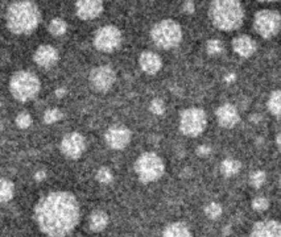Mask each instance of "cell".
I'll use <instances>...</instances> for the list:
<instances>
[{"mask_svg": "<svg viewBox=\"0 0 281 237\" xmlns=\"http://www.w3.org/2000/svg\"><path fill=\"white\" fill-rule=\"evenodd\" d=\"M36 223L49 237H65L73 232L79 220V206L76 196L65 191L45 195L34 207Z\"/></svg>", "mask_w": 281, "mask_h": 237, "instance_id": "1", "label": "cell"}, {"mask_svg": "<svg viewBox=\"0 0 281 237\" xmlns=\"http://www.w3.org/2000/svg\"><path fill=\"white\" fill-rule=\"evenodd\" d=\"M41 20L37 5L32 1H16L7 11V25L15 34H28L33 32Z\"/></svg>", "mask_w": 281, "mask_h": 237, "instance_id": "2", "label": "cell"}, {"mask_svg": "<svg viewBox=\"0 0 281 237\" xmlns=\"http://www.w3.org/2000/svg\"><path fill=\"white\" fill-rule=\"evenodd\" d=\"M210 17L218 29L235 30L243 24L244 11L242 4L235 0H217L210 5Z\"/></svg>", "mask_w": 281, "mask_h": 237, "instance_id": "3", "label": "cell"}, {"mask_svg": "<svg viewBox=\"0 0 281 237\" xmlns=\"http://www.w3.org/2000/svg\"><path fill=\"white\" fill-rule=\"evenodd\" d=\"M9 90L15 99L26 102L34 97L40 91V81L33 72L17 71L9 81Z\"/></svg>", "mask_w": 281, "mask_h": 237, "instance_id": "4", "label": "cell"}, {"mask_svg": "<svg viewBox=\"0 0 281 237\" xmlns=\"http://www.w3.org/2000/svg\"><path fill=\"white\" fill-rule=\"evenodd\" d=\"M151 37L157 47L162 49L176 47L182 40L181 26L173 20H162L151 30Z\"/></svg>", "mask_w": 281, "mask_h": 237, "instance_id": "5", "label": "cell"}, {"mask_svg": "<svg viewBox=\"0 0 281 237\" xmlns=\"http://www.w3.org/2000/svg\"><path fill=\"white\" fill-rule=\"evenodd\" d=\"M165 165L156 153H143L135 162V171L143 183H149L157 181L162 177Z\"/></svg>", "mask_w": 281, "mask_h": 237, "instance_id": "6", "label": "cell"}, {"mask_svg": "<svg viewBox=\"0 0 281 237\" xmlns=\"http://www.w3.org/2000/svg\"><path fill=\"white\" fill-rule=\"evenodd\" d=\"M206 114L201 108H187L179 116V129L183 135L197 137L204 132L206 127Z\"/></svg>", "mask_w": 281, "mask_h": 237, "instance_id": "7", "label": "cell"}, {"mask_svg": "<svg viewBox=\"0 0 281 237\" xmlns=\"http://www.w3.org/2000/svg\"><path fill=\"white\" fill-rule=\"evenodd\" d=\"M281 25V17L280 13L276 11H271V9H263L255 15V20H254V26H255L256 32L264 38L275 37Z\"/></svg>", "mask_w": 281, "mask_h": 237, "instance_id": "8", "label": "cell"}, {"mask_svg": "<svg viewBox=\"0 0 281 237\" xmlns=\"http://www.w3.org/2000/svg\"><path fill=\"white\" fill-rule=\"evenodd\" d=\"M122 43V33L114 25L102 26L94 36V45L101 51H114Z\"/></svg>", "mask_w": 281, "mask_h": 237, "instance_id": "9", "label": "cell"}, {"mask_svg": "<svg viewBox=\"0 0 281 237\" xmlns=\"http://www.w3.org/2000/svg\"><path fill=\"white\" fill-rule=\"evenodd\" d=\"M116 74L114 69L107 65L98 66L90 72V85L97 91H107L115 83Z\"/></svg>", "mask_w": 281, "mask_h": 237, "instance_id": "10", "label": "cell"}, {"mask_svg": "<svg viewBox=\"0 0 281 237\" xmlns=\"http://www.w3.org/2000/svg\"><path fill=\"white\" fill-rule=\"evenodd\" d=\"M86 141L85 137L77 132H72L62 139L61 141V150L65 156L69 158H79L82 156V153L85 152Z\"/></svg>", "mask_w": 281, "mask_h": 237, "instance_id": "11", "label": "cell"}, {"mask_svg": "<svg viewBox=\"0 0 281 237\" xmlns=\"http://www.w3.org/2000/svg\"><path fill=\"white\" fill-rule=\"evenodd\" d=\"M104 139H106L107 145L110 148L120 150V149H124L129 144V141H131V132H129V129L124 127H112L106 132Z\"/></svg>", "mask_w": 281, "mask_h": 237, "instance_id": "12", "label": "cell"}, {"mask_svg": "<svg viewBox=\"0 0 281 237\" xmlns=\"http://www.w3.org/2000/svg\"><path fill=\"white\" fill-rule=\"evenodd\" d=\"M76 11L82 20H91L103 12V3L98 0H82L76 3Z\"/></svg>", "mask_w": 281, "mask_h": 237, "instance_id": "13", "label": "cell"}, {"mask_svg": "<svg viewBox=\"0 0 281 237\" xmlns=\"http://www.w3.org/2000/svg\"><path fill=\"white\" fill-rule=\"evenodd\" d=\"M250 237H281L280 223L276 220L257 221L252 227Z\"/></svg>", "mask_w": 281, "mask_h": 237, "instance_id": "14", "label": "cell"}, {"mask_svg": "<svg viewBox=\"0 0 281 237\" xmlns=\"http://www.w3.org/2000/svg\"><path fill=\"white\" fill-rule=\"evenodd\" d=\"M218 123L225 128H232L240 121L238 110L232 104H223L217 110Z\"/></svg>", "mask_w": 281, "mask_h": 237, "instance_id": "15", "label": "cell"}, {"mask_svg": "<svg viewBox=\"0 0 281 237\" xmlns=\"http://www.w3.org/2000/svg\"><path fill=\"white\" fill-rule=\"evenodd\" d=\"M34 62L41 68H51L58 61V53L51 45H41L34 51Z\"/></svg>", "mask_w": 281, "mask_h": 237, "instance_id": "16", "label": "cell"}, {"mask_svg": "<svg viewBox=\"0 0 281 237\" xmlns=\"http://www.w3.org/2000/svg\"><path fill=\"white\" fill-rule=\"evenodd\" d=\"M139 62H140V68L147 74H151V75L160 71V69L162 66L161 58L156 53H153V51H144V53H141Z\"/></svg>", "mask_w": 281, "mask_h": 237, "instance_id": "17", "label": "cell"}, {"mask_svg": "<svg viewBox=\"0 0 281 237\" xmlns=\"http://www.w3.org/2000/svg\"><path fill=\"white\" fill-rule=\"evenodd\" d=\"M232 47H234L235 53L240 57H250L255 53L256 44L251 37L242 34L232 40Z\"/></svg>", "mask_w": 281, "mask_h": 237, "instance_id": "18", "label": "cell"}, {"mask_svg": "<svg viewBox=\"0 0 281 237\" xmlns=\"http://www.w3.org/2000/svg\"><path fill=\"white\" fill-rule=\"evenodd\" d=\"M161 237H193V235L183 223H172L164 229Z\"/></svg>", "mask_w": 281, "mask_h": 237, "instance_id": "19", "label": "cell"}, {"mask_svg": "<svg viewBox=\"0 0 281 237\" xmlns=\"http://www.w3.org/2000/svg\"><path fill=\"white\" fill-rule=\"evenodd\" d=\"M90 229L94 232H101L108 224V215L103 211H94L90 215Z\"/></svg>", "mask_w": 281, "mask_h": 237, "instance_id": "20", "label": "cell"}, {"mask_svg": "<svg viewBox=\"0 0 281 237\" xmlns=\"http://www.w3.org/2000/svg\"><path fill=\"white\" fill-rule=\"evenodd\" d=\"M13 192H15L13 183L4 178H0V203H5L12 199Z\"/></svg>", "mask_w": 281, "mask_h": 237, "instance_id": "21", "label": "cell"}, {"mask_svg": "<svg viewBox=\"0 0 281 237\" xmlns=\"http://www.w3.org/2000/svg\"><path fill=\"white\" fill-rule=\"evenodd\" d=\"M242 165H240V162L236 161V160H225V161L222 162L221 165V171L223 175H226V177H234L235 174L239 173V170H240Z\"/></svg>", "mask_w": 281, "mask_h": 237, "instance_id": "22", "label": "cell"}, {"mask_svg": "<svg viewBox=\"0 0 281 237\" xmlns=\"http://www.w3.org/2000/svg\"><path fill=\"white\" fill-rule=\"evenodd\" d=\"M280 100H281L280 90H275V91L271 93V95H269L268 103H267V106H268V110L271 111V114L277 116V118H279V115H280Z\"/></svg>", "mask_w": 281, "mask_h": 237, "instance_id": "23", "label": "cell"}, {"mask_svg": "<svg viewBox=\"0 0 281 237\" xmlns=\"http://www.w3.org/2000/svg\"><path fill=\"white\" fill-rule=\"evenodd\" d=\"M68 29V25H66V23L62 20V19H53L49 24V32H51L53 36H62L65 34Z\"/></svg>", "mask_w": 281, "mask_h": 237, "instance_id": "24", "label": "cell"}, {"mask_svg": "<svg viewBox=\"0 0 281 237\" xmlns=\"http://www.w3.org/2000/svg\"><path fill=\"white\" fill-rule=\"evenodd\" d=\"M204 213L206 216L211 219V220H215L219 216L222 215V207L218 203H209L206 207H204Z\"/></svg>", "mask_w": 281, "mask_h": 237, "instance_id": "25", "label": "cell"}, {"mask_svg": "<svg viewBox=\"0 0 281 237\" xmlns=\"http://www.w3.org/2000/svg\"><path fill=\"white\" fill-rule=\"evenodd\" d=\"M265 173L261 171V170H257V171H254V173L250 175V183H251L252 187L255 189H259L264 185L265 182Z\"/></svg>", "mask_w": 281, "mask_h": 237, "instance_id": "26", "label": "cell"}, {"mask_svg": "<svg viewBox=\"0 0 281 237\" xmlns=\"http://www.w3.org/2000/svg\"><path fill=\"white\" fill-rule=\"evenodd\" d=\"M62 118V112L58 108H51L44 115V121L47 124H53Z\"/></svg>", "mask_w": 281, "mask_h": 237, "instance_id": "27", "label": "cell"}, {"mask_svg": "<svg viewBox=\"0 0 281 237\" xmlns=\"http://www.w3.org/2000/svg\"><path fill=\"white\" fill-rule=\"evenodd\" d=\"M97 179L98 182L103 183V185H108L112 181V173L108 167H101L97 173Z\"/></svg>", "mask_w": 281, "mask_h": 237, "instance_id": "28", "label": "cell"}, {"mask_svg": "<svg viewBox=\"0 0 281 237\" xmlns=\"http://www.w3.org/2000/svg\"><path fill=\"white\" fill-rule=\"evenodd\" d=\"M30 124H32V118H30L29 114H26V112H22V114L17 115V118H16L17 127L22 128V129H26V128L30 127Z\"/></svg>", "mask_w": 281, "mask_h": 237, "instance_id": "29", "label": "cell"}, {"mask_svg": "<svg viewBox=\"0 0 281 237\" xmlns=\"http://www.w3.org/2000/svg\"><path fill=\"white\" fill-rule=\"evenodd\" d=\"M222 47H222V43L219 40H217V38H211V40H209L207 44H206V50L211 55L221 53Z\"/></svg>", "mask_w": 281, "mask_h": 237, "instance_id": "30", "label": "cell"}, {"mask_svg": "<svg viewBox=\"0 0 281 237\" xmlns=\"http://www.w3.org/2000/svg\"><path fill=\"white\" fill-rule=\"evenodd\" d=\"M269 207V200L265 196H257L252 200V208L256 211H265Z\"/></svg>", "mask_w": 281, "mask_h": 237, "instance_id": "31", "label": "cell"}, {"mask_svg": "<svg viewBox=\"0 0 281 237\" xmlns=\"http://www.w3.org/2000/svg\"><path fill=\"white\" fill-rule=\"evenodd\" d=\"M149 110L152 111L154 115H162L165 112V104L162 102L161 99H153L151 102V106H149Z\"/></svg>", "mask_w": 281, "mask_h": 237, "instance_id": "32", "label": "cell"}, {"mask_svg": "<svg viewBox=\"0 0 281 237\" xmlns=\"http://www.w3.org/2000/svg\"><path fill=\"white\" fill-rule=\"evenodd\" d=\"M210 152H211V149L207 145H200L198 148H197V154L201 157H206L209 156Z\"/></svg>", "mask_w": 281, "mask_h": 237, "instance_id": "33", "label": "cell"}, {"mask_svg": "<svg viewBox=\"0 0 281 237\" xmlns=\"http://www.w3.org/2000/svg\"><path fill=\"white\" fill-rule=\"evenodd\" d=\"M182 9H183V12L193 13L194 11H196V5H194V3H193V1H186V3H183Z\"/></svg>", "mask_w": 281, "mask_h": 237, "instance_id": "34", "label": "cell"}, {"mask_svg": "<svg viewBox=\"0 0 281 237\" xmlns=\"http://www.w3.org/2000/svg\"><path fill=\"white\" fill-rule=\"evenodd\" d=\"M45 178H47V174H45V171H43V170H41V171H37V173L34 174V179H36V181H44V179H45Z\"/></svg>", "mask_w": 281, "mask_h": 237, "instance_id": "35", "label": "cell"}, {"mask_svg": "<svg viewBox=\"0 0 281 237\" xmlns=\"http://www.w3.org/2000/svg\"><path fill=\"white\" fill-rule=\"evenodd\" d=\"M65 94H66V90L62 89V87H61V89L55 90V95H57V96H58V97H62L65 95Z\"/></svg>", "mask_w": 281, "mask_h": 237, "instance_id": "36", "label": "cell"}, {"mask_svg": "<svg viewBox=\"0 0 281 237\" xmlns=\"http://www.w3.org/2000/svg\"><path fill=\"white\" fill-rule=\"evenodd\" d=\"M230 233H231V228L229 227V225H226L225 229H223V235H230Z\"/></svg>", "mask_w": 281, "mask_h": 237, "instance_id": "37", "label": "cell"}, {"mask_svg": "<svg viewBox=\"0 0 281 237\" xmlns=\"http://www.w3.org/2000/svg\"><path fill=\"white\" fill-rule=\"evenodd\" d=\"M235 79V74H230V75L226 76V81L227 82H232Z\"/></svg>", "mask_w": 281, "mask_h": 237, "instance_id": "38", "label": "cell"}, {"mask_svg": "<svg viewBox=\"0 0 281 237\" xmlns=\"http://www.w3.org/2000/svg\"><path fill=\"white\" fill-rule=\"evenodd\" d=\"M276 144L280 146V133H279V135H277V137H276Z\"/></svg>", "mask_w": 281, "mask_h": 237, "instance_id": "39", "label": "cell"}]
</instances>
